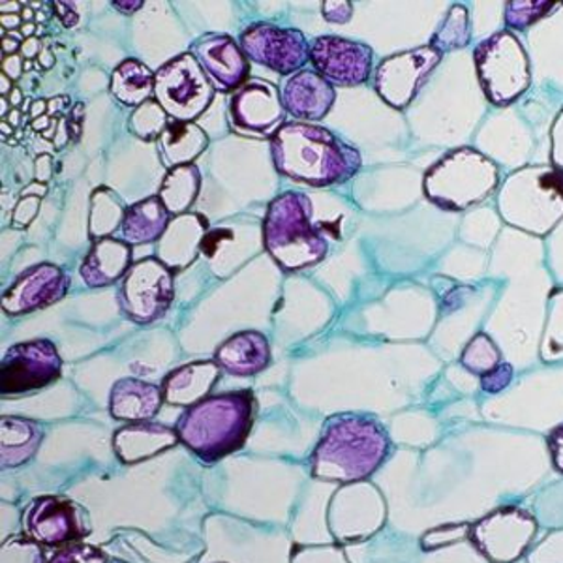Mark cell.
I'll return each mask as SVG.
<instances>
[{
	"mask_svg": "<svg viewBox=\"0 0 563 563\" xmlns=\"http://www.w3.org/2000/svg\"><path fill=\"white\" fill-rule=\"evenodd\" d=\"M276 172L305 185L325 188L353 179L361 169V154L331 130L286 122L271 135Z\"/></svg>",
	"mask_w": 563,
	"mask_h": 563,
	"instance_id": "obj_1",
	"label": "cell"
},
{
	"mask_svg": "<svg viewBox=\"0 0 563 563\" xmlns=\"http://www.w3.org/2000/svg\"><path fill=\"white\" fill-rule=\"evenodd\" d=\"M389 435L371 417L342 413L325 422V430L312 453L316 479L353 481L371 477L389 455Z\"/></svg>",
	"mask_w": 563,
	"mask_h": 563,
	"instance_id": "obj_2",
	"label": "cell"
},
{
	"mask_svg": "<svg viewBox=\"0 0 563 563\" xmlns=\"http://www.w3.org/2000/svg\"><path fill=\"white\" fill-rule=\"evenodd\" d=\"M252 390L211 395L194 404L175 424L179 442L203 462L222 461L243 448L254 424Z\"/></svg>",
	"mask_w": 563,
	"mask_h": 563,
	"instance_id": "obj_3",
	"label": "cell"
},
{
	"mask_svg": "<svg viewBox=\"0 0 563 563\" xmlns=\"http://www.w3.org/2000/svg\"><path fill=\"white\" fill-rule=\"evenodd\" d=\"M263 244L273 262L286 273L323 262L327 241L312 224V201L301 192L280 194L263 218Z\"/></svg>",
	"mask_w": 563,
	"mask_h": 563,
	"instance_id": "obj_4",
	"label": "cell"
},
{
	"mask_svg": "<svg viewBox=\"0 0 563 563\" xmlns=\"http://www.w3.org/2000/svg\"><path fill=\"white\" fill-rule=\"evenodd\" d=\"M498 172L493 162L472 148H461L430 167L424 175V194L435 206L461 211L493 194Z\"/></svg>",
	"mask_w": 563,
	"mask_h": 563,
	"instance_id": "obj_5",
	"label": "cell"
},
{
	"mask_svg": "<svg viewBox=\"0 0 563 563\" xmlns=\"http://www.w3.org/2000/svg\"><path fill=\"white\" fill-rule=\"evenodd\" d=\"M475 66L488 100L506 106L530 87V65L525 47L511 33H498L475 49Z\"/></svg>",
	"mask_w": 563,
	"mask_h": 563,
	"instance_id": "obj_6",
	"label": "cell"
},
{
	"mask_svg": "<svg viewBox=\"0 0 563 563\" xmlns=\"http://www.w3.org/2000/svg\"><path fill=\"white\" fill-rule=\"evenodd\" d=\"M217 89L192 53H183L154 74V100L172 121L194 122L211 106Z\"/></svg>",
	"mask_w": 563,
	"mask_h": 563,
	"instance_id": "obj_7",
	"label": "cell"
},
{
	"mask_svg": "<svg viewBox=\"0 0 563 563\" xmlns=\"http://www.w3.org/2000/svg\"><path fill=\"white\" fill-rule=\"evenodd\" d=\"M117 299L122 312L134 323H154L174 302L175 273L158 257H143L122 278Z\"/></svg>",
	"mask_w": 563,
	"mask_h": 563,
	"instance_id": "obj_8",
	"label": "cell"
},
{
	"mask_svg": "<svg viewBox=\"0 0 563 563\" xmlns=\"http://www.w3.org/2000/svg\"><path fill=\"white\" fill-rule=\"evenodd\" d=\"M63 374V358L52 340L36 339L8 347L0 363V395L20 397L44 389Z\"/></svg>",
	"mask_w": 563,
	"mask_h": 563,
	"instance_id": "obj_9",
	"label": "cell"
},
{
	"mask_svg": "<svg viewBox=\"0 0 563 563\" xmlns=\"http://www.w3.org/2000/svg\"><path fill=\"white\" fill-rule=\"evenodd\" d=\"M244 55L280 76H294L310 60V45L301 31L273 23H254L239 36Z\"/></svg>",
	"mask_w": 563,
	"mask_h": 563,
	"instance_id": "obj_10",
	"label": "cell"
},
{
	"mask_svg": "<svg viewBox=\"0 0 563 563\" xmlns=\"http://www.w3.org/2000/svg\"><path fill=\"white\" fill-rule=\"evenodd\" d=\"M440 60L442 53L430 44L385 58L376 71V92L390 108L406 109Z\"/></svg>",
	"mask_w": 563,
	"mask_h": 563,
	"instance_id": "obj_11",
	"label": "cell"
},
{
	"mask_svg": "<svg viewBox=\"0 0 563 563\" xmlns=\"http://www.w3.org/2000/svg\"><path fill=\"white\" fill-rule=\"evenodd\" d=\"M310 63L333 87H357L371 77L372 49L355 40L320 36L310 44Z\"/></svg>",
	"mask_w": 563,
	"mask_h": 563,
	"instance_id": "obj_12",
	"label": "cell"
},
{
	"mask_svg": "<svg viewBox=\"0 0 563 563\" xmlns=\"http://www.w3.org/2000/svg\"><path fill=\"white\" fill-rule=\"evenodd\" d=\"M286 117L280 92L263 79H249L230 100L231 126L239 134L273 135Z\"/></svg>",
	"mask_w": 563,
	"mask_h": 563,
	"instance_id": "obj_13",
	"label": "cell"
},
{
	"mask_svg": "<svg viewBox=\"0 0 563 563\" xmlns=\"http://www.w3.org/2000/svg\"><path fill=\"white\" fill-rule=\"evenodd\" d=\"M26 533L44 547H66L89 536L85 511L71 499L42 496L26 512Z\"/></svg>",
	"mask_w": 563,
	"mask_h": 563,
	"instance_id": "obj_14",
	"label": "cell"
},
{
	"mask_svg": "<svg viewBox=\"0 0 563 563\" xmlns=\"http://www.w3.org/2000/svg\"><path fill=\"white\" fill-rule=\"evenodd\" d=\"M70 278L53 263H40L18 276L2 294V310L8 316L31 314L65 299Z\"/></svg>",
	"mask_w": 563,
	"mask_h": 563,
	"instance_id": "obj_15",
	"label": "cell"
},
{
	"mask_svg": "<svg viewBox=\"0 0 563 563\" xmlns=\"http://www.w3.org/2000/svg\"><path fill=\"white\" fill-rule=\"evenodd\" d=\"M190 53L220 92H235L249 81V58L228 34H203L194 42Z\"/></svg>",
	"mask_w": 563,
	"mask_h": 563,
	"instance_id": "obj_16",
	"label": "cell"
},
{
	"mask_svg": "<svg viewBox=\"0 0 563 563\" xmlns=\"http://www.w3.org/2000/svg\"><path fill=\"white\" fill-rule=\"evenodd\" d=\"M536 525L525 512L499 511L490 515L481 525L475 526L472 538L479 544L481 551L496 560H509L519 556L530 541Z\"/></svg>",
	"mask_w": 563,
	"mask_h": 563,
	"instance_id": "obj_17",
	"label": "cell"
},
{
	"mask_svg": "<svg viewBox=\"0 0 563 563\" xmlns=\"http://www.w3.org/2000/svg\"><path fill=\"white\" fill-rule=\"evenodd\" d=\"M209 235V222L196 212H186L172 218L166 233L156 243V257L166 267L177 271L190 267L203 252V243Z\"/></svg>",
	"mask_w": 563,
	"mask_h": 563,
	"instance_id": "obj_18",
	"label": "cell"
},
{
	"mask_svg": "<svg viewBox=\"0 0 563 563\" xmlns=\"http://www.w3.org/2000/svg\"><path fill=\"white\" fill-rule=\"evenodd\" d=\"M282 103L289 115L299 121H321L333 108V85L314 70H301L289 76L280 89Z\"/></svg>",
	"mask_w": 563,
	"mask_h": 563,
	"instance_id": "obj_19",
	"label": "cell"
},
{
	"mask_svg": "<svg viewBox=\"0 0 563 563\" xmlns=\"http://www.w3.org/2000/svg\"><path fill=\"white\" fill-rule=\"evenodd\" d=\"M214 363L238 378L256 376L269 366V340L257 331H241L217 347Z\"/></svg>",
	"mask_w": 563,
	"mask_h": 563,
	"instance_id": "obj_20",
	"label": "cell"
},
{
	"mask_svg": "<svg viewBox=\"0 0 563 563\" xmlns=\"http://www.w3.org/2000/svg\"><path fill=\"white\" fill-rule=\"evenodd\" d=\"M179 442L177 430L158 422H132L113 435V449L124 464L148 461Z\"/></svg>",
	"mask_w": 563,
	"mask_h": 563,
	"instance_id": "obj_21",
	"label": "cell"
},
{
	"mask_svg": "<svg viewBox=\"0 0 563 563\" xmlns=\"http://www.w3.org/2000/svg\"><path fill=\"white\" fill-rule=\"evenodd\" d=\"M132 265V246L129 243L115 238L100 239L85 256L79 275L89 288H108L119 278H124Z\"/></svg>",
	"mask_w": 563,
	"mask_h": 563,
	"instance_id": "obj_22",
	"label": "cell"
},
{
	"mask_svg": "<svg viewBox=\"0 0 563 563\" xmlns=\"http://www.w3.org/2000/svg\"><path fill=\"white\" fill-rule=\"evenodd\" d=\"M164 390L143 379H119L109 393V413L117 421L145 422L161 411Z\"/></svg>",
	"mask_w": 563,
	"mask_h": 563,
	"instance_id": "obj_23",
	"label": "cell"
},
{
	"mask_svg": "<svg viewBox=\"0 0 563 563\" xmlns=\"http://www.w3.org/2000/svg\"><path fill=\"white\" fill-rule=\"evenodd\" d=\"M220 371L222 368L214 361H196L175 368L162 382L166 402L186 408L201 402L214 389Z\"/></svg>",
	"mask_w": 563,
	"mask_h": 563,
	"instance_id": "obj_24",
	"label": "cell"
},
{
	"mask_svg": "<svg viewBox=\"0 0 563 563\" xmlns=\"http://www.w3.org/2000/svg\"><path fill=\"white\" fill-rule=\"evenodd\" d=\"M44 440V429L40 422L23 417L0 419V464L20 467L38 453Z\"/></svg>",
	"mask_w": 563,
	"mask_h": 563,
	"instance_id": "obj_25",
	"label": "cell"
},
{
	"mask_svg": "<svg viewBox=\"0 0 563 563\" xmlns=\"http://www.w3.org/2000/svg\"><path fill=\"white\" fill-rule=\"evenodd\" d=\"M169 217L172 214L167 212L158 196L141 199L124 212L121 225L122 241L130 246L158 243L172 222Z\"/></svg>",
	"mask_w": 563,
	"mask_h": 563,
	"instance_id": "obj_26",
	"label": "cell"
},
{
	"mask_svg": "<svg viewBox=\"0 0 563 563\" xmlns=\"http://www.w3.org/2000/svg\"><path fill=\"white\" fill-rule=\"evenodd\" d=\"M164 166H190L209 147V135L196 122L172 121L156 141Z\"/></svg>",
	"mask_w": 563,
	"mask_h": 563,
	"instance_id": "obj_27",
	"label": "cell"
},
{
	"mask_svg": "<svg viewBox=\"0 0 563 563\" xmlns=\"http://www.w3.org/2000/svg\"><path fill=\"white\" fill-rule=\"evenodd\" d=\"M109 92L122 106L140 108L148 100H153L154 71L135 58L122 60L121 65L117 66L111 74Z\"/></svg>",
	"mask_w": 563,
	"mask_h": 563,
	"instance_id": "obj_28",
	"label": "cell"
},
{
	"mask_svg": "<svg viewBox=\"0 0 563 563\" xmlns=\"http://www.w3.org/2000/svg\"><path fill=\"white\" fill-rule=\"evenodd\" d=\"M199 186H201V175L194 164L174 167L162 180L158 198L172 217H180L194 206V201L198 198Z\"/></svg>",
	"mask_w": 563,
	"mask_h": 563,
	"instance_id": "obj_29",
	"label": "cell"
},
{
	"mask_svg": "<svg viewBox=\"0 0 563 563\" xmlns=\"http://www.w3.org/2000/svg\"><path fill=\"white\" fill-rule=\"evenodd\" d=\"M126 207L108 186H100L90 194L89 235L92 241L108 239L122 225Z\"/></svg>",
	"mask_w": 563,
	"mask_h": 563,
	"instance_id": "obj_30",
	"label": "cell"
},
{
	"mask_svg": "<svg viewBox=\"0 0 563 563\" xmlns=\"http://www.w3.org/2000/svg\"><path fill=\"white\" fill-rule=\"evenodd\" d=\"M470 42V25H467V12L464 7H453L449 10L448 18L443 20L442 26L435 31L430 40V45L435 52L448 53Z\"/></svg>",
	"mask_w": 563,
	"mask_h": 563,
	"instance_id": "obj_31",
	"label": "cell"
},
{
	"mask_svg": "<svg viewBox=\"0 0 563 563\" xmlns=\"http://www.w3.org/2000/svg\"><path fill=\"white\" fill-rule=\"evenodd\" d=\"M169 122H172L169 115L153 98L134 109V113L129 119V130L140 140L158 141L164 130L169 126Z\"/></svg>",
	"mask_w": 563,
	"mask_h": 563,
	"instance_id": "obj_32",
	"label": "cell"
},
{
	"mask_svg": "<svg viewBox=\"0 0 563 563\" xmlns=\"http://www.w3.org/2000/svg\"><path fill=\"white\" fill-rule=\"evenodd\" d=\"M499 363H501L499 350L487 334H477L462 353V365L467 366V371L477 372V374H487Z\"/></svg>",
	"mask_w": 563,
	"mask_h": 563,
	"instance_id": "obj_33",
	"label": "cell"
},
{
	"mask_svg": "<svg viewBox=\"0 0 563 563\" xmlns=\"http://www.w3.org/2000/svg\"><path fill=\"white\" fill-rule=\"evenodd\" d=\"M554 2H507L506 23L511 29H528L543 20L547 13L554 10Z\"/></svg>",
	"mask_w": 563,
	"mask_h": 563,
	"instance_id": "obj_34",
	"label": "cell"
},
{
	"mask_svg": "<svg viewBox=\"0 0 563 563\" xmlns=\"http://www.w3.org/2000/svg\"><path fill=\"white\" fill-rule=\"evenodd\" d=\"M0 563H45L44 552L36 541L12 539L2 547Z\"/></svg>",
	"mask_w": 563,
	"mask_h": 563,
	"instance_id": "obj_35",
	"label": "cell"
},
{
	"mask_svg": "<svg viewBox=\"0 0 563 563\" xmlns=\"http://www.w3.org/2000/svg\"><path fill=\"white\" fill-rule=\"evenodd\" d=\"M47 563H106V556L90 544L71 543L55 552Z\"/></svg>",
	"mask_w": 563,
	"mask_h": 563,
	"instance_id": "obj_36",
	"label": "cell"
},
{
	"mask_svg": "<svg viewBox=\"0 0 563 563\" xmlns=\"http://www.w3.org/2000/svg\"><path fill=\"white\" fill-rule=\"evenodd\" d=\"M42 198L40 196H21L12 212V225L18 230H26L38 217Z\"/></svg>",
	"mask_w": 563,
	"mask_h": 563,
	"instance_id": "obj_37",
	"label": "cell"
},
{
	"mask_svg": "<svg viewBox=\"0 0 563 563\" xmlns=\"http://www.w3.org/2000/svg\"><path fill=\"white\" fill-rule=\"evenodd\" d=\"M512 379V366L507 363H499L496 368L483 374L481 378V387L487 390V393H499V390L506 389L507 385L511 384Z\"/></svg>",
	"mask_w": 563,
	"mask_h": 563,
	"instance_id": "obj_38",
	"label": "cell"
},
{
	"mask_svg": "<svg viewBox=\"0 0 563 563\" xmlns=\"http://www.w3.org/2000/svg\"><path fill=\"white\" fill-rule=\"evenodd\" d=\"M321 13L329 23L344 25L353 18V4L347 0H325L321 2Z\"/></svg>",
	"mask_w": 563,
	"mask_h": 563,
	"instance_id": "obj_39",
	"label": "cell"
},
{
	"mask_svg": "<svg viewBox=\"0 0 563 563\" xmlns=\"http://www.w3.org/2000/svg\"><path fill=\"white\" fill-rule=\"evenodd\" d=\"M52 8L66 29H71V26H76L79 23V13H77L76 4H71V2H53Z\"/></svg>",
	"mask_w": 563,
	"mask_h": 563,
	"instance_id": "obj_40",
	"label": "cell"
},
{
	"mask_svg": "<svg viewBox=\"0 0 563 563\" xmlns=\"http://www.w3.org/2000/svg\"><path fill=\"white\" fill-rule=\"evenodd\" d=\"M23 70H25V58L21 57L20 53L8 55V57L2 55V74L4 76L10 77L12 81H18Z\"/></svg>",
	"mask_w": 563,
	"mask_h": 563,
	"instance_id": "obj_41",
	"label": "cell"
},
{
	"mask_svg": "<svg viewBox=\"0 0 563 563\" xmlns=\"http://www.w3.org/2000/svg\"><path fill=\"white\" fill-rule=\"evenodd\" d=\"M53 177V156L52 154H40L34 161V179L36 183L45 185Z\"/></svg>",
	"mask_w": 563,
	"mask_h": 563,
	"instance_id": "obj_42",
	"label": "cell"
},
{
	"mask_svg": "<svg viewBox=\"0 0 563 563\" xmlns=\"http://www.w3.org/2000/svg\"><path fill=\"white\" fill-rule=\"evenodd\" d=\"M42 40L36 38V36H33V38H25L23 40V44H21L20 55L21 57L25 58V60H34V58L40 57V53H42Z\"/></svg>",
	"mask_w": 563,
	"mask_h": 563,
	"instance_id": "obj_43",
	"label": "cell"
},
{
	"mask_svg": "<svg viewBox=\"0 0 563 563\" xmlns=\"http://www.w3.org/2000/svg\"><path fill=\"white\" fill-rule=\"evenodd\" d=\"M551 451L556 466L563 472V424L552 432Z\"/></svg>",
	"mask_w": 563,
	"mask_h": 563,
	"instance_id": "obj_44",
	"label": "cell"
},
{
	"mask_svg": "<svg viewBox=\"0 0 563 563\" xmlns=\"http://www.w3.org/2000/svg\"><path fill=\"white\" fill-rule=\"evenodd\" d=\"M23 36L21 34H8L2 38V53H4V57L8 55H15V53L20 52L21 44H23Z\"/></svg>",
	"mask_w": 563,
	"mask_h": 563,
	"instance_id": "obj_45",
	"label": "cell"
},
{
	"mask_svg": "<svg viewBox=\"0 0 563 563\" xmlns=\"http://www.w3.org/2000/svg\"><path fill=\"white\" fill-rule=\"evenodd\" d=\"M111 4H113V8L119 10V12L126 13V15H129V13L137 12L140 8H143L145 2H143V0H130V2H126V0H113Z\"/></svg>",
	"mask_w": 563,
	"mask_h": 563,
	"instance_id": "obj_46",
	"label": "cell"
},
{
	"mask_svg": "<svg viewBox=\"0 0 563 563\" xmlns=\"http://www.w3.org/2000/svg\"><path fill=\"white\" fill-rule=\"evenodd\" d=\"M68 137H70V129H68V119H60L58 122L57 135H55V140L53 143L57 145V148L63 147L65 143H68Z\"/></svg>",
	"mask_w": 563,
	"mask_h": 563,
	"instance_id": "obj_47",
	"label": "cell"
},
{
	"mask_svg": "<svg viewBox=\"0 0 563 563\" xmlns=\"http://www.w3.org/2000/svg\"><path fill=\"white\" fill-rule=\"evenodd\" d=\"M0 23H2V29H4V31H7V29L8 31H15L18 26L21 29V25H23L25 21H23L20 13H7V15H2V18H0Z\"/></svg>",
	"mask_w": 563,
	"mask_h": 563,
	"instance_id": "obj_48",
	"label": "cell"
},
{
	"mask_svg": "<svg viewBox=\"0 0 563 563\" xmlns=\"http://www.w3.org/2000/svg\"><path fill=\"white\" fill-rule=\"evenodd\" d=\"M29 115H31V119H40V117L47 115V100H44V98H38V100H34L33 103H31V109H29Z\"/></svg>",
	"mask_w": 563,
	"mask_h": 563,
	"instance_id": "obj_49",
	"label": "cell"
},
{
	"mask_svg": "<svg viewBox=\"0 0 563 563\" xmlns=\"http://www.w3.org/2000/svg\"><path fill=\"white\" fill-rule=\"evenodd\" d=\"M52 122L53 119L49 115L40 117V119H34V121L31 122V129H33L34 132H40V134H44L45 130L52 126Z\"/></svg>",
	"mask_w": 563,
	"mask_h": 563,
	"instance_id": "obj_50",
	"label": "cell"
},
{
	"mask_svg": "<svg viewBox=\"0 0 563 563\" xmlns=\"http://www.w3.org/2000/svg\"><path fill=\"white\" fill-rule=\"evenodd\" d=\"M38 65L42 66V68H52L53 65H55V55H53L52 49L49 47H44L42 49V53H40L38 57Z\"/></svg>",
	"mask_w": 563,
	"mask_h": 563,
	"instance_id": "obj_51",
	"label": "cell"
},
{
	"mask_svg": "<svg viewBox=\"0 0 563 563\" xmlns=\"http://www.w3.org/2000/svg\"><path fill=\"white\" fill-rule=\"evenodd\" d=\"M45 194H47V186L42 185V183H33V185L26 186L21 196H40V198H44Z\"/></svg>",
	"mask_w": 563,
	"mask_h": 563,
	"instance_id": "obj_52",
	"label": "cell"
},
{
	"mask_svg": "<svg viewBox=\"0 0 563 563\" xmlns=\"http://www.w3.org/2000/svg\"><path fill=\"white\" fill-rule=\"evenodd\" d=\"M66 98H53V100H47V115L52 117L55 115V113H58L60 111V108H63V103H65Z\"/></svg>",
	"mask_w": 563,
	"mask_h": 563,
	"instance_id": "obj_53",
	"label": "cell"
},
{
	"mask_svg": "<svg viewBox=\"0 0 563 563\" xmlns=\"http://www.w3.org/2000/svg\"><path fill=\"white\" fill-rule=\"evenodd\" d=\"M13 90V81L10 77L4 76V74H0V95L2 97H7Z\"/></svg>",
	"mask_w": 563,
	"mask_h": 563,
	"instance_id": "obj_54",
	"label": "cell"
},
{
	"mask_svg": "<svg viewBox=\"0 0 563 563\" xmlns=\"http://www.w3.org/2000/svg\"><path fill=\"white\" fill-rule=\"evenodd\" d=\"M8 100H10V103H12V106H15V108H18V106H20V103L23 102V90H21L20 87H13L12 92L8 95Z\"/></svg>",
	"mask_w": 563,
	"mask_h": 563,
	"instance_id": "obj_55",
	"label": "cell"
},
{
	"mask_svg": "<svg viewBox=\"0 0 563 563\" xmlns=\"http://www.w3.org/2000/svg\"><path fill=\"white\" fill-rule=\"evenodd\" d=\"M21 115H23V113H21L20 109H12V111H10V115H8L4 121L10 122L13 129H18L21 124Z\"/></svg>",
	"mask_w": 563,
	"mask_h": 563,
	"instance_id": "obj_56",
	"label": "cell"
},
{
	"mask_svg": "<svg viewBox=\"0 0 563 563\" xmlns=\"http://www.w3.org/2000/svg\"><path fill=\"white\" fill-rule=\"evenodd\" d=\"M21 7H23L21 2H2V4H0V10H2V15H7V13L18 12Z\"/></svg>",
	"mask_w": 563,
	"mask_h": 563,
	"instance_id": "obj_57",
	"label": "cell"
},
{
	"mask_svg": "<svg viewBox=\"0 0 563 563\" xmlns=\"http://www.w3.org/2000/svg\"><path fill=\"white\" fill-rule=\"evenodd\" d=\"M85 119V106L84 103H77L74 111H71L70 121L81 122Z\"/></svg>",
	"mask_w": 563,
	"mask_h": 563,
	"instance_id": "obj_58",
	"label": "cell"
},
{
	"mask_svg": "<svg viewBox=\"0 0 563 563\" xmlns=\"http://www.w3.org/2000/svg\"><path fill=\"white\" fill-rule=\"evenodd\" d=\"M58 122L60 121H57V119H53L52 126L45 130L44 134H42L44 135L45 140H55V135H57L58 130Z\"/></svg>",
	"mask_w": 563,
	"mask_h": 563,
	"instance_id": "obj_59",
	"label": "cell"
},
{
	"mask_svg": "<svg viewBox=\"0 0 563 563\" xmlns=\"http://www.w3.org/2000/svg\"><path fill=\"white\" fill-rule=\"evenodd\" d=\"M34 31H36L34 23H23L21 25V36H25V38H33Z\"/></svg>",
	"mask_w": 563,
	"mask_h": 563,
	"instance_id": "obj_60",
	"label": "cell"
},
{
	"mask_svg": "<svg viewBox=\"0 0 563 563\" xmlns=\"http://www.w3.org/2000/svg\"><path fill=\"white\" fill-rule=\"evenodd\" d=\"M8 108H10V100L8 98H0V119L4 121L10 113H8Z\"/></svg>",
	"mask_w": 563,
	"mask_h": 563,
	"instance_id": "obj_61",
	"label": "cell"
},
{
	"mask_svg": "<svg viewBox=\"0 0 563 563\" xmlns=\"http://www.w3.org/2000/svg\"><path fill=\"white\" fill-rule=\"evenodd\" d=\"M0 132H2V140H7V134L12 135L13 126L8 121L0 122Z\"/></svg>",
	"mask_w": 563,
	"mask_h": 563,
	"instance_id": "obj_62",
	"label": "cell"
},
{
	"mask_svg": "<svg viewBox=\"0 0 563 563\" xmlns=\"http://www.w3.org/2000/svg\"><path fill=\"white\" fill-rule=\"evenodd\" d=\"M21 18L25 23H33V10L31 8H23V12H21Z\"/></svg>",
	"mask_w": 563,
	"mask_h": 563,
	"instance_id": "obj_63",
	"label": "cell"
}]
</instances>
